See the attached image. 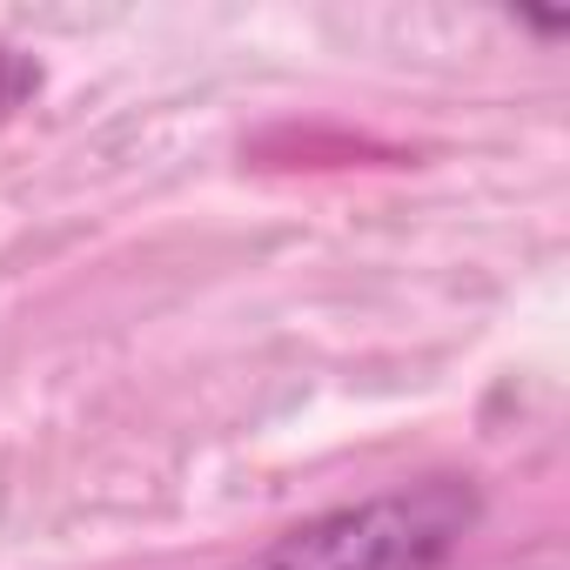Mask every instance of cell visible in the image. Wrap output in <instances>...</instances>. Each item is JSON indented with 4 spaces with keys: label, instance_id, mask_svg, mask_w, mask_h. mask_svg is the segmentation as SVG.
<instances>
[{
    "label": "cell",
    "instance_id": "cell-1",
    "mask_svg": "<svg viewBox=\"0 0 570 570\" xmlns=\"http://www.w3.org/2000/svg\"><path fill=\"white\" fill-rule=\"evenodd\" d=\"M476 517H483L476 483L423 476L303 517L235 570H443L470 543Z\"/></svg>",
    "mask_w": 570,
    "mask_h": 570
},
{
    "label": "cell",
    "instance_id": "cell-2",
    "mask_svg": "<svg viewBox=\"0 0 570 570\" xmlns=\"http://www.w3.org/2000/svg\"><path fill=\"white\" fill-rule=\"evenodd\" d=\"M35 95H41V61L21 55L14 41H0V121H14Z\"/></svg>",
    "mask_w": 570,
    "mask_h": 570
}]
</instances>
